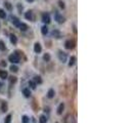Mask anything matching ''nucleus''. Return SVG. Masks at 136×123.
Returning a JSON list of instances; mask_svg holds the SVG:
<instances>
[{"label":"nucleus","instance_id":"nucleus-1","mask_svg":"<svg viewBox=\"0 0 136 123\" xmlns=\"http://www.w3.org/2000/svg\"><path fill=\"white\" fill-rule=\"evenodd\" d=\"M8 60H9V62H11L12 64H16V63H19V56L18 53L10 54L9 57H8Z\"/></svg>","mask_w":136,"mask_h":123},{"label":"nucleus","instance_id":"nucleus-2","mask_svg":"<svg viewBox=\"0 0 136 123\" xmlns=\"http://www.w3.org/2000/svg\"><path fill=\"white\" fill-rule=\"evenodd\" d=\"M64 123H76V119H75L74 115L68 114L66 117H64Z\"/></svg>","mask_w":136,"mask_h":123},{"label":"nucleus","instance_id":"nucleus-3","mask_svg":"<svg viewBox=\"0 0 136 123\" xmlns=\"http://www.w3.org/2000/svg\"><path fill=\"white\" fill-rule=\"evenodd\" d=\"M75 45H76V43H75L74 40H67L66 43H64V46H66L67 49H73Z\"/></svg>","mask_w":136,"mask_h":123},{"label":"nucleus","instance_id":"nucleus-4","mask_svg":"<svg viewBox=\"0 0 136 123\" xmlns=\"http://www.w3.org/2000/svg\"><path fill=\"white\" fill-rule=\"evenodd\" d=\"M42 22L45 24H49L50 23V15L48 13H43L42 15Z\"/></svg>","mask_w":136,"mask_h":123},{"label":"nucleus","instance_id":"nucleus-5","mask_svg":"<svg viewBox=\"0 0 136 123\" xmlns=\"http://www.w3.org/2000/svg\"><path fill=\"white\" fill-rule=\"evenodd\" d=\"M58 59H59L60 62L64 63V62L67 61V53L63 52V51H59V52H58Z\"/></svg>","mask_w":136,"mask_h":123},{"label":"nucleus","instance_id":"nucleus-6","mask_svg":"<svg viewBox=\"0 0 136 123\" xmlns=\"http://www.w3.org/2000/svg\"><path fill=\"white\" fill-rule=\"evenodd\" d=\"M55 20H57V23H59V24H63V23H64V18L63 15H60L59 13H55Z\"/></svg>","mask_w":136,"mask_h":123},{"label":"nucleus","instance_id":"nucleus-7","mask_svg":"<svg viewBox=\"0 0 136 123\" xmlns=\"http://www.w3.org/2000/svg\"><path fill=\"white\" fill-rule=\"evenodd\" d=\"M25 18L28 20H34V15H33V12L32 11H27L26 13H25Z\"/></svg>","mask_w":136,"mask_h":123},{"label":"nucleus","instance_id":"nucleus-8","mask_svg":"<svg viewBox=\"0 0 136 123\" xmlns=\"http://www.w3.org/2000/svg\"><path fill=\"white\" fill-rule=\"evenodd\" d=\"M41 50H42V47L40 45V43H35V45H34V51L36 53H39V52H41Z\"/></svg>","mask_w":136,"mask_h":123},{"label":"nucleus","instance_id":"nucleus-9","mask_svg":"<svg viewBox=\"0 0 136 123\" xmlns=\"http://www.w3.org/2000/svg\"><path fill=\"white\" fill-rule=\"evenodd\" d=\"M51 35L54 37V38H60V36H62V34H60V32L58 30H53Z\"/></svg>","mask_w":136,"mask_h":123},{"label":"nucleus","instance_id":"nucleus-10","mask_svg":"<svg viewBox=\"0 0 136 123\" xmlns=\"http://www.w3.org/2000/svg\"><path fill=\"white\" fill-rule=\"evenodd\" d=\"M11 22H12L13 25L16 26V27H19V24H21V23H19V20L16 18V16H11Z\"/></svg>","mask_w":136,"mask_h":123},{"label":"nucleus","instance_id":"nucleus-11","mask_svg":"<svg viewBox=\"0 0 136 123\" xmlns=\"http://www.w3.org/2000/svg\"><path fill=\"white\" fill-rule=\"evenodd\" d=\"M7 72L6 71H4V70H1L0 71V78H1V79H3V80H5L6 78H7Z\"/></svg>","mask_w":136,"mask_h":123},{"label":"nucleus","instance_id":"nucleus-12","mask_svg":"<svg viewBox=\"0 0 136 123\" xmlns=\"http://www.w3.org/2000/svg\"><path fill=\"white\" fill-rule=\"evenodd\" d=\"M63 109H64V105H63V104H60V105L58 106V108H57V114H58V115H62Z\"/></svg>","mask_w":136,"mask_h":123},{"label":"nucleus","instance_id":"nucleus-13","mask_svg":"<svg viewBox=\"0 0 136 123\" xmlns=\"http://www.w3.org/2000/svg\"><path fill=\"white\" fill-rule=\"evenodd\" d=\"M23 93H24V95H25L26 97H31V91H30V89H28V88H25V89L23 90Z\"/></svg>","mask_w":136,"mask_h":123},{"label":"nucleus","instance_id":"nucleus-14","mask_svg":"<svg viewBox=\"0 0 136 123\" xmlns=\"http://www.w3.org/2000/svg\"><path fill=\"white\" fill-rule=\"evenodd\" d=\"M39 122L40 123H46L47 122V118H46V116H40V118H39Z\"/></svg>","mask_w":136,"mask_h":123},{"label":"nucleus","instance_id":"nucleus-15","mask_svg":"<svg viewBox=\"0 0 136 123\" xmlns=\"http://www.w3.org/2000/svg\"><path fill=\"white\" fill-rule=\"evenodd\" d=\"M10 42L13 43V44H15L16 42H18V38H16L13 34H11V35H10Z\"/></svg>","mask_w":136,"mask_h":123},{"label":"nucleus","instance_id":"nucleus-16","mask_svg":"<svg viewBox=\"0 0 136 123\" xmlns=\"http://www.w3.org/2000/svg\"><path fill=\"white\" fill-rule=\"evenodd\" d=\"M75 62H76V57H75V56H71V59H70V62H69V66H70V67L74 66Z\"/></svg>","mask_w":136,"mask_h":123},{"label":"nucleus","instance_id":"nucleus-17","mask_svg":"<svg viewBox=\"0 0 136 123\" xmlns=\"http://www.w3.org/2000/svg\"><path fill=\"white\" fill-rule=\"evenodd\" d=\"M41 33L43 34V35H46V34L48 33V28H47L46 26H43L41 28Z\"/></svg>","mask_w":136,"mask_h":123},{"label":"nucleus","instance_id":"nucleus-18","mask_svg":"<svg viewBox=\"0 0 136 123\" xmlns=\"http://www.w3.org/2000/svg\"><path fill=\"white\" fill-rule=\"evenodd\" d=\"M19 29H21V31H27V29H28V26L26 25V24H19Z\"/></svg>","mask_w":136,"mask_h":123},{"label":"nucleus","instance_id":"nucleus-19","mask_svg":"<svg viewBox=\"0 0 136 123\" xmlns=\"http://www.w3.org/2000/svg\"><path fill=\"white\" fill-rule=\"evenodd\" d=\"M47 97L49 98H52L54 97V90L53 89H49L48 90V93H47Z\"/></svg>","mask_w":136,"mask_h":123},{"label":"nucleus","instance_id":"nucleus-20","mask_svg":"<svg viewBox=\"0 0 136 123\" xmlns=\"http://www.w3.org/2000/svg\"><path fill=\"white\" fill-rule=\"evenodd\" d=\"M34 81L36 82V83H42V79H41V77L40 76H35L34 77Z\"/></svg>","mask_w":136,"mask_h":123},{"label":"nucleus","instance_id":"nucleus-21","mask_svg":"<svg viewBox=\"0 0 136 123\" xmlns=\"http://www.w3.org/2000/svg\"><path fill=\"white\" fill-rule=\"evenodd\" d=\"M43 60L45 61V62H49L50 61V54L49 53H45L43 56Z\"/></svg>","mask_w":136,"mask_h":123},{"label":"nucleus","instance_id":"nucleus-22","mask_svg":"<svg viewBox=\"0 0 136 123\" xmlns=\"http://www.w3.org/2000/svg\"><path fill=\"white\" fill-rule=\"evenodd\" d=\"M0 18L1 19H5L6 18V13L3 9H0Z\"/></svg>","mask_w":136,"mask_h":123},{"label":"nucleus","instance_id":"nucleus-23","mask_svg":"<svg viewBox=\"0 0 136 123\" xmlns=\"http://www.w3.org/2000/svg\"><path fill=\"white\" fill-rule=\"evenodd\" d=\"M22 121H23V123H29L30 119H29V117H28V116H23V118H22Z\"/></svg>","mask_w":136,"mask_h":123},{"label":"nucleus","instance_id":"nucleus-24","mask_svg":"<svg viewBox=\"0 0 136 123\" xmlns=\"http://www.w3.org/2000/svg\"><path fill=\"white\" fill-rule=\"evenodd\" d=\"M6 49V46L3 41H0V50H5Z\"/></svg>","mask_w":136,"mask_h":123},{"label":"nucleus","instance_id":"nucleus-25","mask_svg":"<svg viewBox=\"0 0 136 123\" xmlns=\"http://www.w3.org/2000/svg\"><path fill=\"white\" fill-rule=\"evenodd\" d=\"M7 111V104L6 102H2V112Z\"/></svg>","mask_w":136,"mask_h":123},{"label":"nucleus","instance_id":"nucleus-26","mask_svg":"<svg viewBox=\"0 0 136 123\" xmlns=\"http://www.w3.org/2000/svg\"><path fill=\"white\" fill-rule=\"evenodd\" d=\"M29 85H30V87H31L32 89H35V88H36V83H35V82H33V81H30Z\"/></svg>","mask_w":136,"mask_h":123},{"label":"nucleus","instance_id":"nucleus-27","mask_svg":"<svg viewBox=\"0 0 136 123\" xmlns=\"http://www.w3.org/2000/svg\"><path fill=\"white\" fill-rule=\"evenodd\" d=\"M4 5H5V7L7 8L8 10H11V9H12V6L10 5V3H9V2H5Z\"/></svg>","mask_w":136,"mask_h":123},{"label":"nucleus","instance_id":"nucleus-28","mask_svg":"<svg viewBox=\"0 0 136 123\" xmlns=\"http://www.w3.org/2000/svg\"><path fill=\"white\" fill-rule=\"evenodd\" d=\"M10 121H11V115H7V117L5 118L4 123H10Z\"/></svg>","mask_w":136,"mask_h":123},{"label":"nucleus","instance_id":"nucleus-29","mask_svg":"<svg viewBox=\"0 0 136 123\" xmlns=\"http://www.w3.org/2000/svg\"><path fill=\"white\" fill-rule=\"evenodd\" d=\"M18 67H16V66H13V65H12V66L10 67V71L11 72H18Z\"/></svg>","mask_w":136,"mask_h":123},{"label":"nucleus","instance_id":"nucleus-30","mask_svg":"<svg viewBox=\"0 0 136 123\" xmlns=\"http://www.w3.org/2000/svg\"><path fill=\"white\" fill-rule=\"evenodd\" d=\"M58 4H59V7L60 8H64V3L63 1H58Z\"/></svg>","mask_w":136,"mask_h":123},{"label":"nucleus","instance_id":"nucleus-31","mask_svg":"<svg viewBox=\"0 0 136 123\" xmlns=\"http://www.w3.org/2000/svg\"><path fill=\"white\" fill-rule=\"evenodd\" d=\"M15 81H16V78H15V77H11V79H10V83H15Z\"/></svg>","mask_w":136,"mask_h":123},{"label":"nucleus","instance_id":"nucleus-32","mask_svg":"<svg viewBox=\"0 0 136 123\" xmlns=\"http://www.w3.org/2000/svg\"><path fill=\"white\" fill-rule=\"evenodd\" d=\"M27 1H28V2H33L34 0H27Z\"/></svg>","mask_w":136,"mask_h":123},{"label":"nucleus","instance_id":"nucleus-33","mask_svg":"<svg viewBox=\"0 0 136 123\" xmlns=\"http://www.w3.org/2000/svg\"><path fill=\"white\" fill-rule=\"evenodd\" d=\"M1 86H2V84H1V83H0V88H1Z\"/></svg>","mask_w":136,"mask_h":123}]
</instances>
